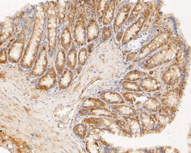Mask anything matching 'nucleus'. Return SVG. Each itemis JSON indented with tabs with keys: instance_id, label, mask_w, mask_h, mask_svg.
<instances>
[{
	"instance_id": "nucleus-9",
	"label": "nucleus",
	"mask_w": 191,
	"mask_h": 153,
	"mask_svg": "<svg viewBox=\"0 0 191 153\" xmlns=\"http://www.w3.org/2000/svg\"><path fill=\"white\" fill-rule=\"evenodd\" d=\"M121 98L119 94L110 91L105 92L102 94V99L110 103H120Z\"/></svg>"
},
{
	"instance_id": "nucleus-1",
	"label": "nucleus",
	"mask_w": 191,
	"mask_h": 153,
	"mask_svg": "<svg viewBox=\"0 0 191 153\" xmlns=\"http://www.w3.org/2000/svg\"><path fill=\"white\" fill-rule=\"evenodd\" d=\"M56 80V72L53 68L49 69L39 79L38 83L40 89L47 90L52 88Z\"/></svg>"
},
{
	"instance_id": "nucleus-8",
	"label": "nucleus",
	"mask_w": 191,
	"mask_h": 153,
	"mask_svg": "<svg viewBox=\"0 0 191 153\" xmlns=\"http://www.w3.org/2000/svg\"><path fill=\"white\" fill-rule=\"evenodd\" d=\"M77 54L76 47H73L69 50L67 55V64L68 67L71 70H74L77 65Z\"/></svg>"
},
{
	"instance_id": "nucleus-7",
	"label": "nucleus",
	"mask_w": 191,
	"mask_h": 153,
	"mask_svg": "<svg viewBox=\"0 0 191 153\" xmlns=\"http://www.w3.org/2000/svg\"><path fill=\"white\" fill-rule=\"evenodd\" d=\"M128 11L125 8L119 12L115 18L113 25L115 32L117 31L124 22L128 16Z\"/></svg>"
},
{
	"instance_id": "nucleus-4",
	"label": "nucleus",
	"mask_w": 191,
	"mask_h": 153,
	"mask_svg": "<svg viewBox=\"0 0 191 153\" xmlns=\"http://www.w3.org/2000/svg\"><path fill=\"white\" fill-rule=\"evenodd\" d=\"M73 74L72 70L66 69L64 70L58 80V85L60 88L64 89L68 87L72 83Z\"/></svg>"
},
{
	"instance_id": "nucleus-2",
	"label": "nucleus",
	"mask_w": 191,
	"mask_h": 153,
	"mask_svg": "<svg viewBox=\"0 0 191 153\" xmlns=\"http://www.w3.org/2000/svg\"><path fill=\"white\" fill-rule=\"evenodd\" d=\"M75 41L79 46H81L86 40L85 22L82 18L79 19L76 24L74 31Z\"/></svg>"
},
{
	"instance_id": "nucleus-11",
	"label": "nucleus",
	"mask_w": 191,
	"mask_h": 153,
	"mask_svg": "<svg viewBox=\"0 0 191 153\" xmlns=\"http://www.w3.org/2000/svg\"><path fill=\"white\" fill-rule=\"evenodd\" d=\"M83 106L84 108H95L104 107L105 104L102 101L95 98H88L84 102Z\"/></svg>"
},
{
	"instance_id": "nucleus-6",
	"label": "nucleus",
	"mask_w": 191,
	"mask_h": 153,
	"mask_svg": "<svg viewBox=\"0 0 191 153\" xmlns=\"http://www.w3.org/2000/svg\"><path fill=\"white\" fill-rule=\"evenodd\" d=\"M99 34V29L98 24L95 21H92L88 25L87 29V35L89 41L97 38Z\"/></svg>"
},
{
	"instance_id": "nucleus-3",
	"label": "nucleus",
	"mask_w": 191,
	"mask_h": 153,
	"mask_svg": "<svg viewBox=\"0 0 191 153\" xmlns=\"http://www.w3.org/2000/svg\"><path fill=\"white\" fill-rule=\"evenodd\" d=\"M84 115L103 116L111 117L114 119H119V115L115 112L100 107L86 109L83 111Z\"/></svg>"
},
{
	"instance_id": "nucleus-15",
	"label": "nucleus",
	"mask_w": 191,
	"mask_h": 153,
	"mask_svg": "<svg viewBox=\"0 0 191 153\" xmlns=\"http://www.w3.org/2000/svg\"><path fill=\"white\" fill-rule=\"evenodd\" d=\"M78 133L80 135L83 136L85 133V128L82 126H80L78 129Z\"/></svg>"
},
{
	"instance_id": "nucleus-13",
	"label": "nucleus",
	"mask_w": 191,
	"mask_h": 153,
	"mask_svg": "<svg viewBox=\"0 0 191 153\" xmlns=\"http://www.w3.org/2000/svg\"><path fill=\"white\" fill-rule=\"evenodd\" d=\"M88 58L87 49L85 47L82 48L80 50L78 55V64L81 66L85 64Z\"/></svg>"
},
{
	"instance_id": "nucleus-14",
	"label": "nucleus",
	"mask_w": 191,
	"mask_h": 153,
	"mask_svg": "<svg viewBox=\"0 0 191 153\" xmlns=\"http://www.w3.org/2000/svg\"><path fill=\"white\" fill-rule=\"evenodd\" d=\"M112 31L109 27L104 28L102 34V38L103 41H107L110 39L111 37Z\"/></svg>"
},
{
	"instance_id": "nucleus-5",
	"label": "nucleus",
	"mask_w": 191,
	"mask_h": 153,
	"mask_svg": "<svg viewBox=\"0 0 191 153\" xmlns=\"http://www.w3.org/2000/svg\"><path fill=\"white\" fill-rule=\"evenodd\" d=\"M115 1H111L108 4L103 19L104 25L110 24L113 21L115 14Z\"/></svg>"
},
{
	"instance_id": "nucleus-10",
	"label": "nucleus",
	"mask_w": 191,
	"mask_h": 153,
	"mask_svg": "<svg viewBox=\"0 0 191 153\" xmlns=\"http://www.w3.org/2000/svg\"><path fill=\"white\" fill-rule=\"evenodd\" d=\"M66 61V56L63 51H60L57 55L56 61V67L58 74H61L64 70Z\"/></svg>"
},
{
	"instance_id": "nucleus-12",
	"label": "nucleus",
	"mask_w": 191,
	"mask_h": 153,
	"mask_svg": "<svg viewBox=\"0 0 191 153\" xmlns=\"http://www.w3.org/2000/svg\"><path fill=\"white\" fill-rule=\"evenodd\" d=\"M108 4L107 1L101 0L99 1L97 9V15L98 21L101 23L107 9Z\"/></svg>"
}]
</instances>
